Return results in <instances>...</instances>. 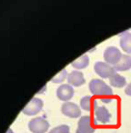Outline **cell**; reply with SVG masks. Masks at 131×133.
<instances>
[{
	"mask_svg": "<svg viewBox=\"0 0 131 133\" xmlns=\"http://www.w3.org/2000/svg\"><path fill=\"white\" fill-rule=\"evenodd\" d=\"M44 107V101L39 97H33L29 103L22 109V113L27 116H34L40 113Z\"/></svg>",
	"mask_w": 131,
	"mask_h": 133,
	"instance_id": "277c9868",
	"label": "cell"
},
{
	"mask_svg": "<svg viewBox=\"0 0 131 133\" xmlns=\"http://www.w3.org/2000/svg\"><path fill=\"white\" fill-rule=\"evenodd\" d=\"M28 128L32 133H45L49 128V123L44 118L37 117L29 122Z\"/></svg>",
	"mask_w": 131,
	"mask_h": 133,
	"instance_id": "7a4b0ae2",
	"label": "cell"
},
{
	"mask_svg": "<svg viewBox=\"0 0 131 133\" xmlns=\"http://www.w3.org/2000/svg\"><path fill=\"white\" fill-rule=\"evenodd\" d=\"M6 133H13V130L11 129V128H8V129H7V131H6Z\"/></svg>",
	"mask_w": 131,
	"mask_h": 133,
	"instance_id": "ffe728a7",
	"label": "cell"
},
{
	"mask_svg": "<svg viewBox=\"0 0 131 133\" xmlns=\"http://www.w3.org/2000/svg\"><path fill=\"white\" fill-rule=\"evenodd\" d=\"M120 44L123 51L128 54H131V33H125L121 35Z\"/></svg>",
	"mask_w": 131,
	"mask_h": 133,
	"instance_id": "4fadbf2b",
	"label": "cell"
},
{
	"mask_svg": "<svg viewBox=\"0 0 131 133\" xmlns=\"http://www.w3.org/2000/svg\"><path fill=\"white\" fill-rule=\"evenodd\" d=\"M94 127L92 125V118L90 116H82L78 121L76 133H94Z\"/></svg>",
	"mask_w": 131,
	"mask_h": 133,
	"instance_id": "ba28073f",
	"label": "cell"
},
{
	"mask_svg": "<svg viewBox=\"0 0 131 133\" xmlns=\"http://www.w3.org/2000/svg\"><path fill=\"white\" fill-rule=\"evenodd\" d=\"M94 71L101 78H110L113 74L116 73V70L113 66L108 65L105 62H100V61L94 64Z\"/></svg>",
	"mask_w": 131,
	"mask_h": 133,
	"instance_id": "5b68a950",
	"label": "cell"
},
{
	"mask_svg": "<svg viewBox=\"0 0 131 133\" xmlns=\"http://www.w3.org/2000/svg\"><path fill=\"white\" fill-rule=\"evenodd\" d=\"M125 94L127 96H130L131 97V82L127 85V87L125 88Z\"/></svg>",
	"mask_w": 131,
	"mask_h": 133,
	"instance_id": "d6986e66",
	"label": "cell"
},
{
	"mask_svg": "<svg viewBox=\"0 0 131 133\" xmlns=\"http://www.w3.org/2000/svg\"><path fill=\"white\" fill-rule=\"evenodd\" d=\"M61 112L63 115L70 118H78L81 116V110L77 104L73 102H65L61 107Z\"/></svg>",
	"mask_w": 131,
	"mask_h": 133,
	"instance_id": "8992f818",
	"label": "cell"
},
{
	"mask_svg": "<svg viewBox=\"0 0 131 133\" xmlns=\"http://www.w3.org/2000/svg\"><path fill=\"white\" fill-rule=\"evenodd\" d=\"M73 95L74 90L72 86H71L70 84H63L60 87H58L57 91H56V96L58 98L62 101H66V102L71 99Z\"/></svg>",
	"mask_w": 131,
	"mask_h": 133,
	"instance_id": "52a82bcc",
	"label": "cell"
},
{
	"mask_svg": "<svg viewBox=\"0 0 131 133\" xmlns=\"http://www.w3.org/2000/svg\"><path fill=\"white\" fill-rule=\"evenodd\" d=\"M48 133H71L70 131V127L67 124H63V125H59L52 128Z\"/></svg>",
	"mask_w": 131,
	"mask_h": 133,
	"instance_id": "e0dca14e",
	"label": "cell"
},
{
	"mask_svg": "<svg viewBox=\"0 0 131 133\" xmlns=\"http://www.w3.org/2000/svg\"><path fill=\"white\" fill-rule=\"evenodd\" d=\"M110 84L111 86L116 87V88H122L126 84V79L123 76H121L119 73H115L110 77Z\"/></svg>",
	"mask_w": 131,
	"mask_h": 133,
	"instance_id": "9a60e30c",
	"label": "cell"
},
{
	"mask_svg": "<svg viewBox=\"0 0 131 133\" xmlns=\"http://www.w3.org/2000/svg\"><path fill=\"white\" fill-rule=\"evenodd\" d=\"M89 63H90V59H89V56L84 54L80 56L78 59L74 60L72 63H71V66H73L74 69L76 70H82V69H85L89 66Z\"/></svg>",
	"mask_w": 131,
	"mask_h": 133,
	"instance_id": "5bb4252c",
	"label": "cell"
},
{
	"mask_svg": "<svg viewBox=\"0 0 131 133\" xmlns=\"http://www.w3.org/2000/svg\"><path fill=\"white\" fill-rule=\"evenodd\" d=\"M121 57H122V54H121V50L116 46L107 47L103 53L105 63H107L108 65H113V66H116L121 61Z\"/></svg>",
	"mask_w": 131,
	"mask_h": 133,
	"instance_id": "3957f363",
	"label": "cell"
},
{
	"mask_svg": "<svg viewBox=\"0 0 131 133\" xmlns=\"http://www.w3.org/2000/svg\"><path fill=\"white\" fill-rule=\"evenodd\" d=\"M116 71H125L131 69V56L128 54H122L121 61L113 66Z\"/></svg>",
	"mask_w": 131,
	"mask_h": 133,
	"instance_id": "7c38bea8",
	"label": "cell"
},
{
	"mask_svg": "<svg viewBox=\"0 0 131 133\" xmlns=\"http://www.w3.org/2000/svg\"><path fill=\"white\" fill-rule=\"evenodd\" d=\"M100 100L103 103H110L112 101V98L110 97H100Z\"/></svg>",
	"mask_w": 131,
	"mask_h": 133,
	"instance_id": "ac0fdd59",
	"label": "cell"
},
{
	"mask_svg": "<svg viewBox=\"0 0 131 133\" xmlns=\"http://www.w3.org/2000/svg\"><path fill=\"white\" fill-rule=\"evenodd\" d=\"M95 121L100 123H108L111 119V114L105 106H98L94 110Z\"/></svg>",
	"mask_w": 131,
	"mask_h": 133,
	"instance_id": "30bf717a",
	"label": "cell"
},
{
	"mask_svg": "<svg viewBox=\"0 0 131 133\" xmlns=\"http://www.w3.org/2000/svg\"><path fill=\"white\" fill-rule=\"evenodd\" d=\"M89 89H90L92 95L100 97H110L113 95L112 88H110L103 80L100 79L91 80V82L89 84Z\"/></svg>",
	"mask_w": 131,
	"mask_h": 133,
	"instance_id": "6da1fadb",
	"label": "cell"
},
{
	"mask_svg": "<svg viewBox=\"0 0 131 133\" xmlns=\"http://www.w3.org/2000/svg\"><path fill=\"white\" fill-rule=\"evenodd\" d=\"M67 75H68V74H67V70L64 69V70H61L56 76H54L53 78L51 79V82H52V83H62L66 78H67Z\"/></svg>",
	"mask_w": 131,
	"mask_h": 133,
	"instance_id": "2e32d148",
	"label": "cell"
},
{
	"mask_svg": "<svg viewBox=\"0 0 131 133\" xmlns=\"http://www.w3.org/2000/svg\"><path fill=\"white\" fill-rule=\"evenodd\" d=\"M67 81L71 86L79 87L82 86L85 83L86 80H85L84 75H83V73L81 72V71H79V70H73L71 73H68Z\"/></svg>",
	"mask_w": 131,
	"mask_h": 133,
	"instance_id": "9c48e42d",
	"label": "cell"
},
{
	"mask_svg": "<svg viewBox=\"0 0 131 133\" xmlns=\"http://www.w3.org/2000/svg\"><path fill=\"white\" fill-rule=\"evenodd\" d=\"M80 107L85 111L93 112L98 107V101L91 96H85L80 100Z\"/></svg>",
	"mask_w": 131,
	"mask_h": 133,
	"instance_id": "8fae6325",
	"label": "cell"
}]
</instances>
